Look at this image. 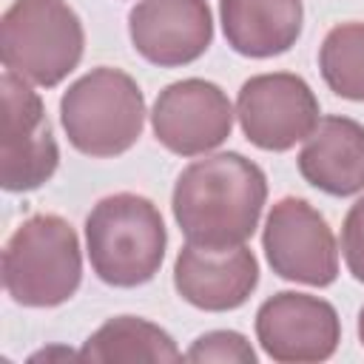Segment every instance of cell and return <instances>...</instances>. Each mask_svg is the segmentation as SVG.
Wrapping results in <instances>:
<instances>
[{
    "label": "cell",
    "instance_id": "6da1fadb",
    "mask_svg": "<svg viewBox=\"0 0 364 364\" xmlns=\"http://www.w3.org/2000/svg\"><path fill=\"white\" fill-rule=\"evenodd\" d=\"M264 202V171L236 151L193 159L179 171L171 193V210L185 242L210 250L245 245L259 228Z\"/></svg>",
    "mask_w": 364,
    "mask_h": 364
},
{
    "label": "cell",
    "instance_id": "7a4b0ae2",
    "mask_svg": "<svg viewBox=\"0 0 364 364\" xmlns=\"http://www.w3.org/2000/svg\"><path fill=\"white\" fill-rule=\"evenodd\" d=\"M168 230L159 208L139 193L102 196L85 216V253L100 282L111 287L148 284L165 259Z\"/></svg>",
    "mask_w": 364,
    "mask_h": 364
},
{
    "label": "cell",
    "instance_id": "3957f363",
    "mask_svg": "<svg viewBox=\"0 0 364 364\" xmlns=\"http://www.w3.org/2000/svg\"><path fill=\"white\" fill-rule=\"evenodd\" d=\"M145 94L136 80L111 65H97L60 97V125L68 142L94 159H111L136 145L145 128Z\"/></svg>",
    "mask_w": 364,
    "mask_h": 364
},
{
    "label": "cell",
    "instance_id": "277c9868",
    "mask_svg": "<svg viewBox=\"0 0 364 364\" xmlns=\"http://www.w3.org/2000/svg\"><path fill=\"white\" fill-rule=\"evenodd\" d=\"M82 282L80 236L57 213L23 219L3 247V287L20 307H60Z\"/></svg>",
    "mask_w": 364,
    "mask_h": 364
},
{
    "label": "cell",
    "instance_id": "5b68a950",
    "mask_svg": "<svg viewBox=\"0 0 364 364\" xmlns=\"http://www.w3.org/2000/svg\"><path fill=\"white\" fill-rule=\"evenodd\" d=\"M82 51L85 28L65 0H14L0 17L3 65L31 85H60Z\"/></svg>",
    "mask_w": 364,
    "mask_h": 364
},
{
    "label": "cell",
    "instance_id": "8992f818",
    "mask_svg": "<svg viewBox=\"0 0 364 364\" xmlns=\"http://www.w3.org/2000/svg\"><path fill=\"white\" fill-rule=\"evenodd\" d=\"M0 185L9 193L37 191L54 176L60 165V148L51 134L46 105L31 82L9 68L0 74Z\"/></svg>",
    "mask_w": 364,
    "mask_h": 364
},
{
    "label": "cell",
    "instance_id": "52a82bcc",
    "mask_svg": "<svg viewBox=\"0 0 364 364\" xmlns=\"http://www.w3.org/2000/svg\"><path fill=\"white\" fill-rule=\"evenodd\" d=\"M262 250L279 279L330 287L338 276V245L321 216L301 196H282L270 205L262 228Z\"/></svg>",
    "mask_w": 364,
    "mask_h": 364
},
{
    "label": "cell",
    "instance_id": "ba28073f",
    "mask_svg": "<svg viewBox=\"0 0 364 364\" xmlns=\"http://www.w3.org/2000/svg\"><path fill=\"white\" fill-rule=\"evenodd\" d=\"M236 119L250 145L282 154L313 134L321 108L304 77L267 71L242 82L236 94Z\"/></svg>",
    "mask_w": 364,
    "mask_h": 364
},
{
    "label": "cell",
    "instance_id": "9c48e42d",
    "mask_svg": "<svg viewBox=\"0 0 364 364\" xmlns=\"http://www.w3.org/2000/svg\"><path fill=\"white\" fill-rule=\"evenodd\" d=\"M256 341L279 364H313L336 355L341 318L327 299L279 290L256 310Z\"/></svg>",
    "mask_w": 364,
    "mask_h": 364
},
{
    "label": "cell",
    "instance_id": "30bf717a",
    "mask_svg": "<svg viewBox=\"0 0 364 364\" xmlns=\"http://www.w3.org/2000/svg\"><path fill=\"white\" fill-rule=\"evenodd\" d=\"M236 108L228 94L202 77L165 85L151 108V128L162 148L176 156H205L233 131Z\"/></svg>",
    "mask_w": 364,
    "mask_h": 364
},
{
    "label": "cell",
    "instance_id": "8fae6325",
    "mask_svg": "<svg viewBox=\"0 0 364 364\" xmlns=\"http://www.w3.org/2000/svg\"><path fill=\"white\" fill-rule=\"evenodd\" d=\"M134 51L159 68L196 63L213 43L208 0H139L128 11Z\"/></svg>",
    "mask_w": 364,
    "mask_h": 364
},
{
    "label": "cell",
    "instance_id": "7c38bea8",
    "mask_svg": "<svg viewBox=\"0 0 364 364\" xmlns=\"http://www.w3.org/2000/svg\"><path fill=\"white\" fill-rule=\"evenodd\" d=\"M259 284V262L247 245L210 250L185 242L173 259V287L182 301L205 313L242 307Z\"/></svg>",
    "mask_w": 364,
    "mask_h": 364
},
{
    "label": "cell",
    "instance_id": "4fadbf2b",
    "mask_svg": "<svg viewBox=\"0 0 364 364\" xmlns=\"http://www.w3.org/2000/svg\"><path fill=\"white\" fill-rule=\"evenodd\" d=\"M307 185L327 196H355L364 191V125L327 114L304 139L296 156Z\"/></svg>",
    "mask_w": 364,
    "mask_h": 364
},
{
    "label": "cell",
    "instance_id": "5bb4252c",
    "mask_svg": "<svg viewBox=\"0 0 364 364\" xmlns=\"http://www.w3.org/2000/svg\"><path fill=\"white\" fill-rule=\"evenodd\" d=\"M219 23L228 46L250 60L290 51L301 37V0H219Z\"/></svg>",
    "mask_w": 364,
    "mask_h": 364
},
{
    "label": "cell",
    "instance_id": "9a60e30c",
    "mask_svg": "<svg viewBox=\"0 0 364 364\" xmlns=\"http://www.w3.org/2000/svg\"><path fill=\"white\" fill-rule=\"evenodd\" d=\"M185 353L168 330L139 316H117L100 324L82 344L80 361L119 364V361H179Z\"/></svg>",
    "mask_w": 364,
    "mask_h": 364
},
{
    "label": "cell",
    "instance_id": "2e32d148",
    "mask_svg": "<svg viewBox=\"0 0 364 364\" xmlns=\"http://www.w3.org/2000/svg\"><path fill=\"white\" fill-rule=\"evenodd\" d=\"M318 71L327 88L353 102H364V23H336L318 46Z\"/></svg>",
    "mask_w": 364,
    "mask_h": 364
},
{
    "label": "cell",
    "instance_id": "e0dca14e",
    "mask_svg": "<svg viewBox=\"0 0 364 364\" xmlns=\"http://www.w3.org/2000/svg\"><path fill=\"white\" fill-rule=\"evenodd\" d=\"M185 361H222V364H256V350L236 330L202 333L188 350Z\"/></svg>",
    "mask_w": 364,
    "mask_h": 364
},
{
    "label": "cell",
    "instance_id": "ac0fdd59",
    "mask_svg": "<svg viewBox=\"0 0 364 364\" xmlns=\"http://www.w3.org/2000/svg\"><path fill=\"white\" fill-rule=\"evenodd\" d=\"M341 256L355 282H364V196H358L341 222Z\"/></svg>",
    "mask_w": 364,
    "mask_h": 364
},
{
    "label": "cell",
    "instance_id": "d6986e66",
    "mask_svg": "<svg viewBox=\"0 0 364 364\" xmlns=\"http://www.w3.org/2000/svg\"><path fill=\"white\" fill-rule=\"evenodd\" d=\"M358 341H361V347H364V304H361V310H358Z\"/></svg>",
    "mask_w": 364,
    "mask_h": 364
}]
</instances>
